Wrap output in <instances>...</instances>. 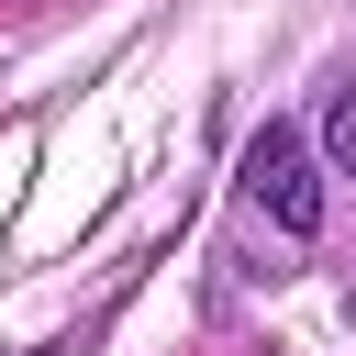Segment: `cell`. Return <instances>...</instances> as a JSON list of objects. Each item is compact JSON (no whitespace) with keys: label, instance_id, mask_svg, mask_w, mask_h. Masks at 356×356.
<instances>
[{"label":"cell","instance_id":"cell-1","mask_svg":"<svg viewBox=\"0 0 356 356\" xmlns=\"http://www.w3.org/2000/svg\"><path fill=\"white\" fill-rule=\"evenodd\" d=\"M245 189H256L289 234H323V178H312V145H300L289 122H267V134L245 145Z\"/></svg>","mask_w":356,"mask_h":356},{"label":"cell","instance_id":"cell-2","mask_svg":"<svg viewBox=\"0 0 356 356\" xmlns=\"http://www.w3.org/2000/svg\"><path fill=\"white\" fill-rule=\"evenodd\" d=\"M323 145H334V156L356 167V89H334V111H323Z\"/></svg>","mask_w":356,"mask_h":356}]
</instances>
